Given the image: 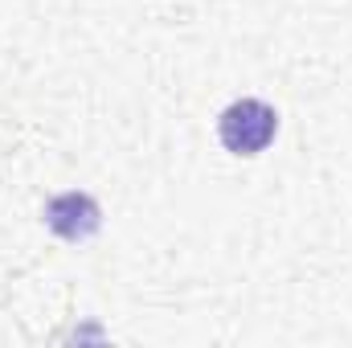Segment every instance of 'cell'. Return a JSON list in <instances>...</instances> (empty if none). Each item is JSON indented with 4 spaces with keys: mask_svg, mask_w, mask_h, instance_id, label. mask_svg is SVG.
<instances>
[{
    "mask_svg": "<svg viewBox=\"0 0 352 348\" xmlns=\"http://www.w3.org/2000/svg\"><path fill=\"white\" fill-rule=\"evenodd\" d=\"M274 135H278V111H274V102H266V98H254V94L234 98V102L221 107V115H217V140H221V148H226L230 156H238V160L263 156L266 148L274 144Z\"/></svg>",
    "mask_w": 352,
    "mask_h": 348,
    "instance_id": "cell-1",
    "label": "cell"
},
{
    "mask_svg": "<svg viewBox=\"0 0 352 348\" xmlns=\"http://www.w3.org/2000/svg\"><path fill=\"white\" fill-rule=\"evenodd\" d=\"M41 221L50 234H58L62 242H90L98 230H102V205L82 193V188H70V193H58L45 201L41 209Z\"/></svg>",
    "mask_w": 352,
    "mask_h": 348,
    "instance_id": "cell-2",
    "label": "cell"
}]
</instances>
